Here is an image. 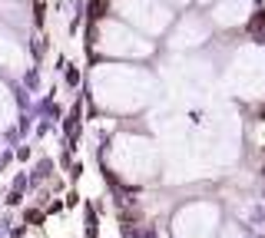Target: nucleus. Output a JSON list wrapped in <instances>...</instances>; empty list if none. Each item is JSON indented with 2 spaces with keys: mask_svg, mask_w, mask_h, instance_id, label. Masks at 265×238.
Listing matches in <instances>:
<instances>
[{
  "mask_svg": "<svg viewBox=\"0 0 265 238\" xmlns=\"http://www.w3.org/2000/svg\"><path fill=\"white\" fill-rule=\"evenodd\" d=\"M27 225H44V212H37V208H27Z\"/></svg>",
  "mask_w": 265,
  "mask_h": 238,
  "instance_id": "obj_3",
  "label": "nucleus"
},
{
  "mask_svg": "<svg viewBox=\"0 0 265 238\" xmlns=\"http://www.w3.org/2000/svg\"><path fill=\"white\" fill-rule=\"evenodd\" d=\"M262 172H265V169H262Z\"/></svg>",
  "mask_w": 265,
  "mask_h": 238,
  "instance_id": "obj_9",
  "label": "nucleus"
},
{
  "mask_svg": "<svg viewBox=\"0 0 265 238\" xmlns=\"http://www.w3.org/2000/svg\"><path fill=\"white\" fill-rule=\"evenodd\" d=\"M176 3H186V0H176Z\"/></svg>",
  "mask_w": 265,
  "mask_h": 238,
  "instance_id": "obj_8",
  "label": "nucleus"
},
{
  "mask_svg": "<svg viewBox=\"0 0 265 238\" xmlns=\"http://www.w3.org/2000/svg\"><path fill=\"white\" fill-rule=\"evenodd\" d=\"M17 159L27 162V159H30V146H20V149H17Z\"/></svg>",
  "mask_w": 265,
  "mask_h": 238,
  "instance_id": "obj_6",
  "label": "nucleus"
},
{
  "mask_svg": "<svg viewBox=\"0 0 265 238\" xmlns=\"http://www.w3.org/2000/svg\"><path fill=\"white\" fill-rule=\"evenodd\" d=\"M66 86H80V70L66 63Z\"/></svg>",
  "mask_w": 265,
  "mask_h": 238,
  "instance_id": "obj_2",
  "label": "nucleus"
},
{
  "mask_svg": "<svg viewBox=\"0 0 265 238\" xmlns=\"http://www.w3.org/2000/svg\"><path fill=\"white\" fill-rule=\"evenodd\" d=\"M199 3H209V0H199Z\"/></svg>",
  "mask_w": 265,
  "mask_h": 238,
  "instance_id": "obj_7",
  "label": "nucleus"
},
{
  "mask_svg": "<svg viewBox=\"0 0 265 238\" xmlns=\"http://www.w3.org/2000/svg\"><path fill=\"white\" fill-rule=\"evenodd\" d=\"M116 10H120V17L139 23V27H146V30H153V33L163 30L166 23L173 20L169 7H163L159 0H116Z\"/></svg>",
  "mask_w": 265,
  "mask_h": 238,
  "instance_id": "obj_1",
  "label": "nucleus"
},
{
  "mask_svg": "<svg viewBox=\"0 0 265 238\" xmlns=\"http://www.w3.org/2000/svg\"><path fill=\"white\" fill-rule=\"evenodd\" d=\"M20 192H23V189H13V192L7 195V205H20V198H23Z\"/></svg>",
  "mask_w": 265,
  "mask_h": 238,
  "instance_id": "obj_4",
  "label": "nucleus"
},
{
  "mask_svg": "<svg viewBox=\"0 0 265 238\" xmlns=\"http://www.w3.org/2000/svg\"><path fill=\"white\" fill-rule=\"evenodd\" d=\"M63 205H66V208H73V205H80V195H77V192H66V198H63Z\"/></svg>",
  "mask_w": 265,
  "mask_h": 238,
  "instance_id": "obj_5",
  "label": "nucleus"
}]
</instances>
